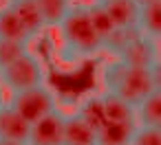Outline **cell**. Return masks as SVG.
<instances>
[{"label": "cell", "mask_w": 161, "mask_h": 145, "mask_svg": "<svg viewBox=\"0 0 161 145\" xmlns=\"http://www.w3.org/2000/svg\"><path fill=\"white\" fill-rule=\"evenodd\" d=\"M97 84L102 86V92L113 95L135 108L148 95L161 90L159 64L152 68H137V66L124 64L117 57H110L104 64H99Z\"/></svg>", "instance_id": "1"}, {"label": "cell", "mask_w": 161, "mask_h": 145, "mask_svg": "<svg viewBox=\"0 0 161 145\" xmlns=\"http://www.w3.org/2000/svg\"><path fill=\"white\" fill-rule=\"evenodd\" d=\"M55 31L62 38V46H60L58 57L66 64L93 60L102 53V40L88 20L86 5H75Z\"/></svg>", "instance_id": "2"}, {"label": "cell", "mask_w": 161, "mask_h": 145, "mask_svg": "<svg viewBox=\"0 0 161 145\" xmlns=\"http://www.w3.org/2000/svg\"><path fill=\"white\" fill-rule=\"evenodd\" d=\"M40 84H47V66L33 49H29L22 57L0 70V86L9 92L29 90Z\"/></svg>", "instance_id": "3"}, {"label": "cell", "mask_w": 161, "mask_h": 145, "mask_svg": "<svg viewBox=\"0 0 161 145\" xmlns=\"http://www.w3.org/2000/svg\"><path fill=\"white\" fill-rule=\"evenodd\" d=\"M58 92L49 86V84H40L36 88L29 90H20V92H11L7 97V103L31 125L36 121H40L42 117L51 114L58 110Z\"/></svg>", "instance_id": "4"}, {"label": "cell", "mask_w": 161, "mask_h": 145, "mask_svg": "<svg viewBox=\"0 0 161 145\" xmlns=\"http://www.w3.org/2000/svg\"><path fill=\"white\" fill-rule=\"evenodd\" d=\"M159 42H152L143 35H135L115 57L121 60L124 64L128 66H137V68H152L159 64V49H157Z\"/></svg>", "instance_id": "5"}, {"label": "cell", "mask_w": 161, "mask_h": 145, "mask_svg": "<svg viewBox=\"0 0 161 145\" xmlns=\"http://www.w3.org/2000/svg\"><path fill=\"white\" fill-rule=\"evenodd\" d=\"M64 136V112L55 110L40 121L31 123L27 145H62Z\"/></svg>", "instance_id": "6"}, {"label": "cell", "mask_w": 161, "mask_h": 145, "mask_svg": "<svg viewBox=\"0 0 161 145\" xmlns=\"http://www.w3.org/2000/svg\"><path fill=\"white\" fill-rule=\"evenodd\" d=\"M5 5L18 16V20L22 22V27L27 29L33 42L44 35L47 24H44V18L40 13V7L36 0H5Z\"/></svg>", "instance_id": "7"}, {"label": "cell", "mask_w": 161, "mask_h": 145, "mask_svg": "<svg viewBox=\"0 0 161 145\" xmlns=\"http://www.w3.org/2000/svg\"><path fill=\"white\" fill-rule=\"evenodd\" d=\"M31 125L5 101L0 106V143H27Z\"/></svg>", "instance_id": "8"}, {"label": "cell", "mask_w": 161, "mask_h": 145, "mask_svg": "<svg viewBox=\"0 0 161 145\" xmlns=\"http://www.w3.org/2000/svg\"><path fill=\"white\" fill-rule=\"evenodd\" d=\"M62 145H97V130L77 110L71 114H64Z\"/></svg>", "instance_id": "9"}, {"label": "cell", "mask_w": 161, "mask_h": 145, "mask_svg": "<svg viewBox=\"0 0 161 145\" xmlns=\"http://www.w3.org/2000/svg\"><path fill=\"white\" fill-rule=\"evenodd\" d=\"M99 5L106 9V13L110 16V20L115 22L117 29H137L139 5L135 3V0H104V3H99Z\"/></svg>", "instance_id": "10"}, {"label": "cell", "mask_w": 161, "mask_h": 145, "mask_svg": "<svg viewBox=\"0 0 161 145\" xmlns=\"http://www.w3.org/2000/svg\"><path fill=\"white\" fill-rule=\"evenodd\" d=\"M137 33L152 42H159V38H161V0H154V3L139 7Z\"/></svg>", "instance_id": "11"}, {"label": "cell", "mask_w": 161, "mask_h": 145, "mask_svg": "<svg viewBox=\"0 0 161 145\" xmlns=\"http://www.w3.org/2000/svg\"><path fill=\"white\" fill-rule=\"evenodd\" d=\"M99 106H102L104 123H135V108L128 106L126 101L102 92L99 95Z\"/></svg>", "instance_id": "12"}, {"label": "cell", "mask_w": 161, "mask_h": 145, "mask_svg": "<svg viewBox=\"0 0 161 145\" xmlns=\"http://www.w3.org/2000/svg\"><path fill=\"white\" fill-rule=\"evenodd\" d=\"M135 125L161 127V90L148 95L139 106H135Z\"/></svg>", "instance_id": "13"}, {"label": "cell", "mask_w": 161, "mask_h": 145, "mask_svg": "<svg viewBox=\"0 0 161 145\" xmlns=\"http://www.w3.org/2000/svg\"><path fill=\"white\" fill-rule=\"evenodd\" d=\"M0 40H11V42H22V44L33 42L27 29L22 27V22L18 20V16L5 3L0 5Z\"/></svg>", "instance_id": "14"}, {"label": "cell", "mask_w": 161, "mask_h": 145, "mask_svg": "<svg viewBox=\"0 0 161 145\" xmlns=\"http://www.w3.org/2000/svg\"><path fill=\"white\" fill-rule=\"evenodd\" d=\"M135 123H104L97 130V145H128Z\"/></svg>", "instance_id": "15"}, {"label": "cell", "mask_w": 161, "mask_h": 145, "mask_svg": "<svg viewBox=\"0 0 161 145\" xmlns=\"http://www.w3.org/2000/svg\"><path fill=\"white\" fill-rule=\"evenodd\" d=\"M38 7H40V13L44 18V24L47 29H58L60 22L69 16V11L75 7L73 0H36Z\"/></svg>", "instance_id": "16"}, {"label": "cell", "mask_w": 161, "mask_h": 145, "mask_svg": "<svg viewBox=\"0 0 161 145\" xmlns=\"http://www.w3.org/2000/svg\"><path fill=\"white\" fill-rule=\"evenodd\" d=\"M86 11H88V20H91V24H93V29H95V33L99 35V40H102V46H104V42L115 33V22L110 20V16L106 13V9L99 5V3H93L91 5H86Z\"/></svg>", "instance_id": "17"}, {"label": "cell", "mask_w": 161, "mask_h": 145, "mask_svg": "<svg viewBox=\"0 0 161 145\" xmlns=\"http://www.w3.org/2000/svg\"><path fill=\"white\" fill-rule=\"evenodd\" d=\"M29 49H31V44L11 42V40H0V70L7 68V66H9L11 62H16L18 57H22Z\"/></svg>", "instance_id": "18"}, {"label": "cell", "mask_w": 161, "mask_h": 145, "mask_svg": "<svg viewBox=\"0 0 161 145\" xmlns=\"http://www.w3.org/2000/svg\"><path fill=\"white\" fill-rule=\"evenodd\" d=\"M128 145H161V127H135Z\"/></svg>", "instance_id": "19"}, {"label": "cell", "mask_w": 161, "mask_h": 145, "mask_svg": "<svg viewBox=\"0 0 161 145\" xmlns=\"http://www.w3.org/2000/svg\"><path fill=\"white\" fill-rule=\"evenodd\" d=\"M5 101H7V95H5V88H3V86H0V106H3Z\"/></svg>", "instance_id": "20"}, {"label": "cell", "mask_w": 161, "mask_h": 145, "mask_svg": "<svg viewBox=\"0 0 161 145\" xmlns=\"http://www.w3.org/2000/svg\"><path fill=\"white\" fill-rule=\"evenodd\" d=\"M135 3L141 7V5H148V3H154V0H135Z\"/></svg>", "instance_id": "21"}, {"label": "cell", "mask_w": 161, "mask_h": 145, "mask_svg": "<svg viewBox=\"0 0 161 145\" xmlns=\"http://www.w3.org/2000/svg\"><path fill=\"white\" fill-rule=\"evenodd\" d=\"M0 145H27V143H0Z\"/></svg>", "instance_id": "22"}]
</instances>
